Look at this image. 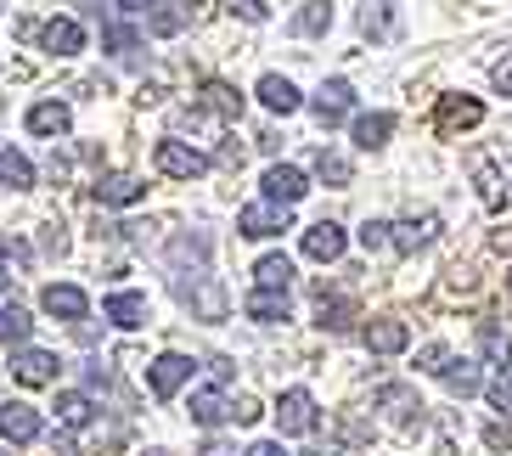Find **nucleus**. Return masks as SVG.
I'll list each match as a JSON object with an SVG mask.
<instances>
[{
    "label": "nucleus",
    "instance_id": "nucleus-1",
    "mask_svg": "<svg viewBox=\"0 0 512 456\" xmlns=\"http://www.w3.org/2000/svg\"><path fill=\"white\" fill-rule=\"evenodd\" d=\"M152 164H158V175H169V181H197V175H209V158L197 147H186V141H158V147H152Z\"/></svg>",
    "mask_w": 512,
    "mask_h": 456
},
{
    "label": "nucleus",
    "instance_id": "nucleus-2",
    "mask_svg": "<svg viewBox=\"0 0 512 456\" xmlns=\"http://www.w3.org/2000/svg\"><path fill=\"white\" fill-rule=\"evenodd\" d=\"M259 186H265V203H276V209H293V203H304V192H310V175H304L299 164H271Z\"/></svg>",
    "mask_w": 512,
    "mask_h": 456
},
{
    "label": "nucleus",
    "instance_id": "nucleus-3",
    "mask_svg": "<svg viewBox=\"0 0 512 456\" xmlns=\"http://www.w3.org/2000/svg\"><path fill=\"white\" fill-rule=\"evenodd\" d=\"M186 378H192V355H181V350L158 355V361L147 366V383H152V395L158 400H175L186 389Z\"/></svg>",
    "mask_w": 512,
    "mask_h": 456
},
{
    "label": "nucleus",
    "instance_id": "nucleus-4",
    "mask_svg": "<svg viewBox=\"0 0 512 456\" xmlns=\"http://www.w3.org/2000/svg\"><path fill=\"white\" fill-rule=\"evenodd\" d=\"M197 12H203V0H152L147 6V34L169 40V34H181L186 23H197Z\"/></svg>",
    "mask_w": 512,
    "mask_h": 456
},
{
    "label": "nucleus",
    "instance_id": "nucleus-5",
    "mask_svg": "<svg viewBox=\"0 0 512 456\" xmlns=\"http://www.w3.org/2000/svg\"><path fill=\"white\" fill-rule=\"evenodd\" d=\"M46 434V417L34 406H23V400H12V406H0V440L6 445H34Z\"/></svg>",
    "mask_w": 512,
    "mask_h": 456
},
{
    "label": "nucleus",
    "instance_id": "nucleus-6",
    "mask_svg": "<svg viewBox=\"0 0 512 456\" xmlns=\"http://www.w3.org/2000/svg\"><path fill=\"white\" fill-rule=\"evenodd\" d=\"M57 372H62V361L51 350H29V344H23V350L12 355V378L29 383V389H51V383H57Z\"/></svg>",
    "mask_w": 512,
    "mask_h": 456
},
{
    "label": "nucleus",
    "instance_id": "nucleus-7",
    "mask_svg": "<svg viewBox=\"0 0 512 456\" xmlns=\"http://www.w3.org/2000/svg\"><path fill=\"white\" fill-rule=\"evenodd\" d=\"M473 124H484L479 96H439V113H434L439 136H456V130H473Z\"/></svg>",
    "mask_w": 512,
    "mask_h": 456
},
{
    "label": "nucleus",
    "instance_id": "nucleus-8",
    "mask_svg": "<svg viewBox=\"0 0 512 456\" xmlns=\"http://www.w3.org/2000/svg\"><path fill=\"white\" fill-rule=\"evenodd\" d=\"M102 316L119 327V333H136V327H147L152 321V304H147V293H107V304H102Z\"/></svg>",
    "mask_w": 512,
    "mask_h": 456
},
{
    "label": "nucleus",
    "instance_id": "nucleus-9",
    "mask_svg": "<svg viewBox=\"0 0 512 456\" xmlns=\"http://www.w3.org/2000/svg\"><path fill=\"white\" fill-rule=\"evenodd\" d=\"M276 428H282V434H310V428H316V395H310V389H287V395L276 400Z\"/></svg>",
    "mask_w": 512,
    "mask_h": 456
},
{
    "label": "nucleus",
    "instance_id": "nucleus-10",
    "mask_svg": "<svg viewBox=\"0 0 512 456\" xmlns=\"http://www.w3.org/2000/svg\"><path fill=\"white\" fill-rule=\"evenodd\" d=\"M91 198H96V203H107V209H130V203L147 198V186H141L136 175H124V169H113V175H96Z\"/></svg>",
    "mask_w": 512,
    "mask_h": 456
},
{
    "label": "nucleus",
    "instance_id": "nucleus-11",
    "mask_svg": "<svg viewBox=\"0 0 512 456\" xmlns=\"http://www.w3.org/2000/svg\"><path fill=\"white\" fill-rule=\"evenodd\" d=\"M434 237H439V214H411V220L389 226V248H394V254H417V248H428Z\"/></svg>",
    "mask_w": 512,
    "mask_h": 456
},
{
    "label": "nucleus",
    "instance_id": "nucleus-12",
    "mask_svg": "<svg viewBox=\"0 0 512 456\" xmlns=\"http://www.w3.org/2000/svg\"><path fill=\"white\" fill-rule=\"evenodd\" d=\"M349 237L338 220H316V226L304 231V259H321V265H332V259H344Z\"/></svg>",
    "mask_w": 512,
    "mask_h": 456
},
{
    "label": "nucleus",
    "instance_id": "nucleus-13",
    "mask_svg": "<svg viewBox=\"0 0 512 456\" xmlns=\"http://www.w3.org/2000/svg\"><path fill=\"white\" fill-rule=\"evenodd\" d=\"M310 107H316V119L332 130V124H344V119H349V107H355V85H349V79H327Z\"/></svg>",
    "mask_w": 512,
    "mask_h": 456
},
{
    "label": "nucleus",
    "instance_id": "nucleus-14",
    "mask_svg": "<svg viewBox=\"0 0 512 456\" xmlns=\"http://www.w3.org/2000/svg\"><path fill=\"white\" fill-rule=\"evenodd\" d=\"M34 40H40L51 57H79V51H85V29H79L74 17H51L46 29H34Z\"/></svg>",
    "mask_w": 512,
    "mask_h": 456
},
{
    "label": "nucleus",
    "instance_id": "nucleus-15",
    "mask_svg": "<svg viewBox=\"0 0 512 456\" xmlns=\"http://www.w3.org/2000/svg\"><path fill=\"white\" fill-rule=\"evenodd\" d=\"M40 304H46V316H57V321H85V310H91L85 288H74V282H51V288L40 293Z\"/></svg>",
    "mask_w": 512,
    "mask_h": 456
},
{
    "label": "nucleus",
    "instance_id": "nucleus-16",
    "mask_svg": "<svg viewBox=\"0 0 512 456\" xmlns=\"http://www.w3.org/2000/svg\"><path fill=\"white\" fill-rule=\"evenodd\" d=\"M361 344H366L372 355H400V350L411 344V327H406V321H389V316H383V321H366Z\"/></svg>",
    "mask_w": 512,
    "mask_h": 456
},
{
    "label": "nucleus",
    "instance_id": "nucleus-17",
    "mask_svg": "<svg viewBox=\"0 0 512 456\" xmlns=\"http://www.w3.org/2000/svg\"><path fill=\"white\" fill-rule=\"evenodd\" d=\"M68 130H74V113H68V102H34V107H29V136L57 141V136H68Z\"/></svg>",
    "mask_w": 512,
    "mask_h": 456
},
{
    "label": "nucleus",
    "instance_id": "nucleus-18",
    "mask_svg": "<svg viewBox=\"0 0 512 456\" xmlns=\"http://www.w3.org/2000/svg\"><path fill=\"white\" fill-rule=\"evenodd\" d=\"M237 231L242 237H276V231H287V209H276V203H248L237 214Z\"/></svg>",
    "mask_w": 512,
    "mask_h": 456
},
{
    "label": "nucleus",
    "instance_id": "nucleus-19",
    "mask_svg": "<svg viewBox=\"0 0 512 456\" xmlns=\"http://www.w3.org/2000/svg\"><path fill=\"white\" fill-rule=\"evenodd\" d=\"M439 378H445V389L451 395H479L484 389V372H479V361H462V355H445V366H439Z\"/></svg>",
    "mask_w": 512,
    "mask_h": 456
},
{
    "label": "nucleus",
    "instance_id": "nucleus-20",
    "mask_svg": "<svg viewBox=\"0 0 512 456\" xmlns=\"http://www.w3.org/2000/svg\"><path fill=\"white\" fill-rule=\"evenodd\" d=\"M259 102L271 107V113H282V119H287V113H299V107H304V96H299V85H293V79L265 74V79H259Z\"/></svg>",
    "mask_w": 512,
    "mask_h": 456
},
{
    "label": "nucleus",
    "instance_id": "nucleus-21",
    "mask_svg": "<svg viewBox=\"0 0 512 456\" xmlns=\"http://www.w3.org/2000/svg\"><path fill=\"white\" fill-rule=\"evenodd\" d=\"M316 321L327 327V333H344L349 321H355V299H349V293H327V288H321V299H316Z\"/></svg>",
    "mask_w": 512,
    "mask_h": 456
},
{
    "label": "nucleus",
    "instance_id": "nucleus-22",
    "mask_svg": "<svg viewBox=\"0 0 512 456\" xmlns=\"http://www.w3.org/2000/svg\"><path fill=\"white\" fill-rule=\"evenodd\" d=\"M192 423H197V428L231 423V400L220 395V389H197V395H192Z\"/></svg>",
    "mask_w": 512,
    "mask_h": 456
},
{
    "label": "nucleus",
    "instance_id": "nucleus-23",
    "mask_svg": "<svg viewBox=\"0 0 512 456\" xmlns=\"http://www.w3.org/2000/svg\"><path fill=\"white\" fill-rule=\"evenodd\" d=\"M248 321H259V327H276V321H287V293H271V288H254L248 293Z\"/></svg>",
    "mask_w": 512,
    "mask_h": 456
},
{
    "label": "nucleus",
    "instance_id": "nucleus-24",
    "mask_svg": "<svg viewBox=\"0 0 512 456\" xmlns=\"http://www.w3.org/2000/svg\"><path fill=\"white\" fill-rule=\"evenodd\" d=\"M57 423L62 428H91L96 423V400L79 395V389H62L57 395Z\"/></svg>",
    "mask_w": 512,
    "mask_h": 456
},
{
    "label": "nucleus",
    "instance_id": "nucleus-25",
    "mask_svg": "<svg viewBox=\"0 0 512 456\" xmlns=\"http://www.w3.org/2000/svg\"><path fill=\"white\" fill-rule=\"evenodd\" d=\"M197 102L209 107L214 119H242V96H237V85H226V79H209Z\"/></svg>",
    "mask_w": 512,
    "mask_h": 456
},
{
    "label": "nucleus",
    "instance_id": "nucleus-26",
    "mask_svg": "<svg viewBox=\"0 0 512 456\" xmlns=\"http://www.w3.org/2000/svg\"><path fill=\"white\" fill-rule=\"evenodd\" d=\"M389 136H394V113H361L355 119V147L377 152V147H389Z\"/></svg>",
    "mask_w": 512,
    "mask_h": 456
},
{
    "label": "nucleus",
    "instance_id": "nucleus-27",
    "mask_svg": "<svg viewBox=\"0 0 512 456\" xmlns=\"http://www.w3.org/2000/svg\"><path fill=\"white\" fill-rule=\"evenodd\" d=\"M254 282H259V288H271V293H287V288H293V259H287V254H265L254 265Z\"/></svg>",
    "mask_w": 512,
    "mask_h": 456
},
{
    "label": "nucleus",
    "instance_id": "nucleus-28",
    "mask_svg": "<svg viewBox=\"0 0 512 456\" xmlns=\"http://www.w3.org/2000/svg\"><path fill=\"white\" fill-rule=\"evenodd\" d=\"M361 34L366 40H389L394 34V0H361Z\"/></svg>",
    "mask_w": 512,
    "mask_h": 456
},
{
    "label": "nucleus",
    "instance_id": "nucleus-29",
    "mask_svg": "<svg viewBox=\"0 0 512 456\" xmlns=\"http://www.w3.org/2000/svg\"><path fill=\"white\" fill-rule=\"evenodd\" d=\"M0 186H12V192H29L34 186V164L17 147H0Z\"/></svg>",
    "mask_w": 512,
    "mask_h": 456
},
{
    "label": "nucleus",
    "instance_id": "nucleus-30",
    "mask_svg": "<svg viewBox=\"0 0 512 456\" xmlns=\"http://www.w3.org/2000/svg\"><path fill=\"white\" fill-rule=\"evenodd\" d=\"M310 169H316V175H321L327 186H349V181H355V169H349V158H344V152H332V147H316Z\"/></svg>",
    "mask_w": 512,
    "mask_h": 456
},
{
    "label": "nucleus",
    "instance_id": "nucleus-31",
    "mask_svg": "<svg viewBox=\"0 0 512 456\" xmlns=\"http://www.w3.org/2000/svg\"><path fill=\"white\" fill-rule=\"evenodd\" d=\"M479 350H484V361H490V366H501V372L512 366V338L501 333L496 321H479Z\"/></svg>",
    "mask_w": 512,
    "mask_h": 456
},
{
    "label": "nucleus",
    "instance_id": "nucleus-32",
    "mask_svg": "<svg viewBox=\"0 0 512 456\" xmlns=\"http://www.w3.org/2000/svg\"><path fill=\"white\" fill-rule=\"evenodd\" d=\"M34 333V321L29 310H17V304H0V344H12V350H23Z\"/></svg>",
    "mask_w": 512,
    "mask_h": 456
},
{
    "label": "nucleus",
    "instance_id": "nucleus-33",
    "mask_svg": "<svg viewBox=\"0 0 512 456\" xmlns=\"http://www.w3.org/2000/svg\"><path fill=\"white\" fill-rule=\"evenodd\" d=\"M332 29V0H304V12L293 17V34H327Z\"/></svg>",
    "mask_w": 512,
    "mask_h": 456
},
{
    "label": "nucleus",
    "instance_id": "nucleus-34",
    "mask_svg": "<svg viewBox=\"0 0 512 456\" xmlns=\"http://www.w3.org/2000/svg\"><path fill=\"white\" fill-rule=\"evenodd\" d=\"M377 406H394V417H411V411H422L417 400H411V389H400V383L377 389Z\"/></svg>",
    "mask_w": 512,
    "mask_h": 456
},
{
    "label": "nucleus",
    "instance_id": "nucleus-35",
    "mask_svg": "<svg viewBox=\"0 0 512 456\" xmlns=\"http://www.w3.org/2000/svg\"><path fill=\"white\" fill-rule=\"evenodd\" d=\"M102 46L124 57V51H136V46H141V34H136V29H124V23H107V29H102Z\"/></svg>",
    "mask_w": 512,
    "mask_h": 456
},
{
    "label": "nucleus",
    "instance_id": "nucleus-36",
    "mask_svg": "<svg viewBox=\"0 0 512 456\" xmlns=\"http://www.w3.org/2000/svg\"><path fill=\"white\" fill-rule=\"evenodd\" d=\"M484 400H490L501 417H512V372H501L496 383H484Z\"/></svg>",
    "mask_w": 512,
    "mask_h": 456
},
{
    "label": "nucleus",
    "instance_id": "nucleus-37",
    "mask_svg": "<svg viewBox=\"0 0 512 456\" xmlns=\"http://www.w3.org/2000/svg\"><path fill=\"white\" fill-rule=\"evenodd\" d=\"M220 6H226L231 17H242V23H265V17H271L265 0H220Z\"/></svg>",
    "mask_w": 512,
    "mask_h": 456
},
{
    "label": "nucleus",
    "instance_id": "nucleus-38",
    "mask_svg": "<svg viewBox=\"0 0 512 456\" xmlns=\"http://www.w3.org/2000/svg\"><path fill=\"white\" fill-rule=\"evenodd\" d=\"M361 243H366V254H372V248H389V220H366Z\"/></svg>",
    "mask_w": 512,
    "mask_h": 456
},
{
    "label": "nucleus",
    "instance_id": "nucleus-39",
    "mask_svg": "<svg viewBox=\"0 0 512 456\" xmlns=\"http://www.w3.org/2000/svg\"><path fill=\"white\" fill-rule=\"evenodd\" d=\"M445 355H451L445 344H422V355H417V361H422V372H439V366H445Z\"/></svg>",
    "mask_w": 512,
    "mask_h": 456
},
{
    "label": "nucleus",
    "instance_id": "nucleus-40",
    "mask_svg": "<svg viewBox=\"0 0 512 456\" xmlns=\"http://www.w3.org/2000/svg\"><path fill=\"white\" fill-rule=\"evenodd\" d=\"M248 456H287V451L276 440H259V445H248Z\"/></svg>",
    "mask_w": 512,
    "mask_h": 456
},
{
    "label": "nucleus",
    "instance_id": "nucleus-41",
    "mask_svg": "<svg viewBox=\"0 0 512 456\" xmlns=\"http://www.w3.org/2000/svg\"><path fill=\"white\" fill-rule=\"evenodd\" d=\"M496 91L512 96V62H501V68H496Z\"/></svg>",
    "mask_w": 512,
    "mask_h": 456
},
{
    "label": "nucleus",
    "instance_id": "nucleus-42",
    "mask_svg": "<svg viewBox=\"0 0 512 456\" xmlns=\"http://www.w3.org/2000/svg\"><path fill=\"white\" fill-rule=\"evenodd\" d=\"M147 6H152V0H119V12H130V17H136V12H147Z\"/></svg>",
    "mask_w": 512,
    "mask_h": 456
},
{
    "label": "nucleus",
    "instance_id": "nucleus-43",
    "mask_svg": "<svg viewBox=\"0 0 512 456\" xmlns=\"http://www.w3.org/2000/svg\"><path fill=\"white\" fill-rule=\"evenodd\" d=\"M0 456H12V445H6V451H0Z\"/></svg>",
    "mask_w": 512,
    "mask_h": 456
},
{
    "label": "nucleus",
    "instance_id": "nucleus-44",
    "mask_svg": "<svg viewBox=\"0 0 512 456\" xmlns=\"http://www.w3.org/2000/svg\"><path fill=\"white\" fill-rule=\"evenodd\" d=\"M507 288H512V282H507Z\"/></svg>",
    "mask_w": 512,
    "mask_h": 456
}]
</instances>
